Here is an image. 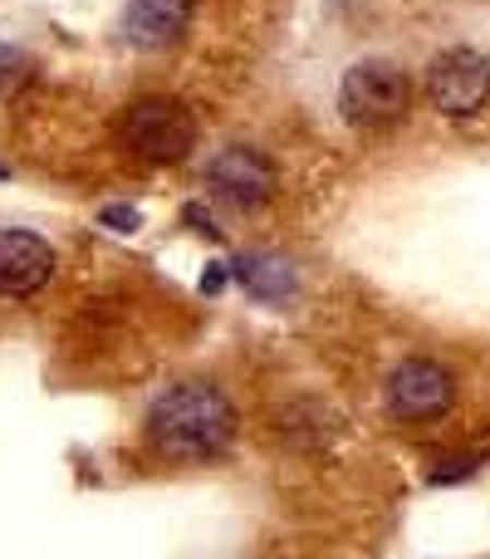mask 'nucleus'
Returning a JSON list of instances; mask_svg holds the SVG:
<instances>
[{"mask_svg": "<svg viewBox=\"0 0 490 559\" xmlns=\"http://www.w3.org/2000/svg\"><path fill=\"white\" fill-rule=\"evenodd\" d=\"M143 432L167 462H216L236 442V407L216 383H177L153 397Z\"/></svg>", "mask_w": 490, "mask_h": 559, "instance_id": "f257e3e1", "label": "nucleus"}, {"mask_svg": "<svg viewBox=\"0 0 490 559\" xmlns=\"http://www.w3.org/2000/svg\"><path fill=\"white\" fill-rule=\"evenodd\" d=\"M118 143L143 163H187L196 147V118L182 98L167 94H143L118 114Z\"/></svg>", "mask_w": 490, "mask_h": 559, "instance_id": "f03ea898", "label": "nucleus"}, {"mask_svg": "<svg viewBox=\"0 0 490 559\" xmlns=\"http://www.w3.org/2000/svg\"><path fill=\"white\" fill-rule=\"evenodd\" d=\"M413 108V79L393 59H358L338 84V114L354 128H387Z\"/></svg>", "mask_w": 490, "mask_h": 559, "instance_id": "7ed1b4c3", "label": "nucleus"}, {"mask_svg": "<svg viewBox=\"0 0 490 559\" xmlns=\"http://www.w3.org/2000/svg\"><path fill=\"white\" fill-rule=\"evenodd\" d=\"M490 98V64L481 49L452 45L427 64V104L442 118H476Z\"/></svg>", "mask_w": 490, "mask_h": 559, "instance_id": "20e7f679", "label": "nucleus"}, {"mask_svg": "<svg viewBox=\"0 0 490 559\" xmlns=\"http://www.w3.org/2000/svg\"><path fill=\"white\" fill-rule=\"evenodd\" d=\"M383 403L393 423H437L456 403V378L432 358H407L387 373Z\"/></svg>", "mask_w": 490, "mask_h": 559, "instance_id": "39448f33", "label": "nucleus"}, {"mask_svg": "<svg viewBox=\"0 0 490 559\" xmlns=\"http://www.w3.org/2000/svg\"><path fill=\"white\" fill-rule=\"evenodd\" d=\"M279 173L260 147H222V153L206 163V192L222 206H236V212H260V206L275 197Z\"/></svg>", "mask_w": 490, "mask_h": 559, "instance_id": "423d86ee", "label": "nucleus"}, {"mask_svg": "<svg viewBox=\"0 0 490 559\" xmlns=\"http://www.w3.org/2000/svg\"><path fill=\"white\" fill-rule=\"evenodd\" d=\"M192 10L196 0H128L123 20H118V35H123V45L157 55V49H172L187 35Z\"/></svg>", "mask_w": 490, "mask_h": 559, "instance_id": "0eeeda50", "label": "nucleus"}, {"mask_svg": "<svg viewBox=\"0 0 490 559\" xmlns=\"http://www.w3.org/2000/svg\"><path fill=\"white\" fill-rule=\"evenodd\" d=\"M55 251L35 231H0V299H25L49 285Z\"/></svg>", "mask_w": 490, "mask_h": 559, "instance_id": "6e6552de", "label": "nucleus"}, {"mask_svg": "<svg viewBox=\"0 0 490 559\" xmlns=\"http://www.w3.org/2000/svg\"><path fill=\"white\" fill-rule=\"evenodd\" d=\"M236 280L246 285V295L265 299V305H285V299L299 289L295 265L270 255V251H246L241 261H236Z\"/></svg>", "mask_w": 490, "mask_h": 559, "instance_id": "1a4fd4ad", "label": "nucleus"}, {"mask_svg": "<svg viewBox=\"0 0 490 559\" xmlns=\"http://www.w3.org/2000/svg\"><path fill=\"white\" fill-rule=\"evenodd\" d=\"M29 74H35V59L20 45H0V98H10L20 84H29Z\"/></svg>", "mask_w": 490, "mask_h": 559, "instance_id": "9d476101", "label": "nucleus"}, {"mask_svg": "<svg viewBox=\"0 0 490 559\" xmlns=\"http://www.w3.org/2000/svg\"><path fill=\"white\" fill-rule=\"evenodd\" d=\"M476 456H452V462H437V472H432V486H452V481H466V476L476 472Z\"/></svg>", "mask_w": 490, "mask_h": 559, "instance_id": "9b49d317", "label": "nucleus"}, {"mask_svg": "<svg viewBox=\"0 0 490 559\" xmlns=\"http://www.w3.org/2000/svg\"><path fill=\"white\" fill-rule=\"evenodd\" d=\"M98 222H104L108 231L128 236V231H138V226H143V216H138L133 206H104V212H98Z\"/></svg>", "mask_w": 490, "mask_h": 559, "instance_id": "f8f14e48", "label": "nucleus"}, {"mask_svg": "<svg viewBox=\"0 0 490 559\" xmlns=\"http://www.w3.org/2000/svg\"><path fill=\"white\" fill-rule=\"evenodd\" d=\"M222 285H226V265H212V275H202V289L206 295H216Z\"/></svg>", "mask_w": 490, "mask_h": 559, "instance_id": "ddd939ff", "label": "nucleus"}, {"mask_svg": "<svg viewBox=\"0 0 490 559\" xmlns=\"http://www.w3.org/2000/svg\"><path fill=\"white\" fill-rule=\"evenodd\" d=\"M0 177H5V167H0Z\"/></svg>", "mask_w": 490, "mask_h": 559, "instance_id": "4468645a", "label": "nucleus"}]
</instances>
